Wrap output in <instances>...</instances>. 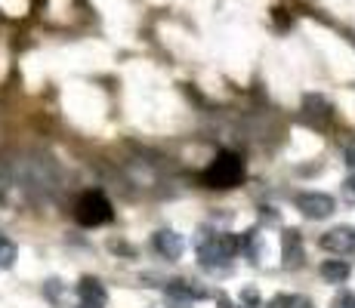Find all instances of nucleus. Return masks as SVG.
Returning <instances> with one entry per match:
<instances>
[{
	"mask_svg": "<svg viewBox=\"0 0 355 308\" xmlns=\"http://www.w3.org/2000/svg\"><path fill=\"white\" fill-rule=\"evenodd\" d=\"M343 197H346V201H352V203H355V176H349V179L343 182Z\"/></svg>",
	"mask_w": 355,
	"mask_h": 308,
	"instance_id": "obj_14",
	"label": "nucleus"
},
{
	"mask_svg": "<svg viewBox=\"0 0 355 308\" xmlns=\"http://www.w3.org/2000/svg\"><path fill=\"white\" fill-rule=\"evenodd\" d=\"M12 262H16V244L0 237V269H10Z\"/></svg>",
	"mask_w": 355,
	"mask_h": 308,
	"instance_id": "obj_11",
	"label": "nucleus"
},
{
	"mask_svg": "<svg viewBox=\"0 0 355 308\" xmlns=\"http://www.w3.org/2000/svg\"><path fill=\"white\" fill-rule=\"evenodd\" d=\"M167 293H170V296H189V299H201V296H204L201 287H189L186 280H170V284H167Z\"/></svg>",
	"mask_w": 355,
	"mask_h": 308,
	"instance_id": "obj_10",
	"label": "nucleus"
},
{
	"mask_svg": "<svg viewBox=\"0 0 355 308\" xmlns=\"http://www.w3.org/2000/svg\"><path fill=\"white\" fill-rule=\"evenodd\" d=\"M216 305H220V308H232V302H229L226 296H220V299H216Z\"/></svg>",
	"mask_w": 355,
	"mask_h": 308,
	"instance_id": "obj_19",
	"label": "nucleus"
},
{
	"mask_svg": "<svg viewBox=\"0 0 355 308\" xmlns=\"http://www.w3.org/2000/svg\"><path fill=\"white\" fill-rule=\"evenodd\" d=\"M288 302H291V296H275L272 302H266L263 308H288Z\"/></svg>",
	"mask_w": 355,
	"mask_h": 308,
	"instance_id": "obj_17",
	"label": "nucleus"
},
{
	"mask_svg": "<svg viewBox=\"0 0 355 308\" xmlns=\"http://www.w3.org/2000/svg\"><path fill=\"white\" fill-rule=\"evenodd\" d=\"M343 152H346V163L355 167V142H343Z\"/></svg>",
	"mask_w": 355,
	"mask_h": 308,
	"instance_id": "obj_16",
	"label": "nucleus"
},
{
	"mask_svg": "<svg viewBox=\"0 0 355 308\" xmlns=\"http://www.w3.org/2000/svg\"><path fill=\"white\" fill-rule=\"evenodd\" d=\"M303 118L309 123H324L327 118H331V102L322 99V96H306L303 99Z\"/></svg>",
	"mask_w": 355,
	"mask_h": 308,
	"instance_id": "obj_8",
	"label": "nucleus"
},
{
	"mask_svg": "<svg viewBox=\"0 0 355 308\" xmlns=\"http://www.w3.org/2000/svg\"><path fill=\"white\" fill-rule=\"evenodd\" d=\"M288 308H315V305H312V299H306V296H291Z\"/></svg>",
	"mask_w": 355,
	"mask_h": 308,
	"instance_id": "obj_15",
	"label": "nucleus"
},
{
	"mask_svg": "<svg viewBox=\"0 0 355 308\" xmlns=\"http://www.w3.org/2000/svg\"><path fill=\"white\" fill-rule=\"evenodd\" d=\"M167 308H192V299L189 296H170L167 293Z\"/></svg>",
	"mask_w": 355,
	"mask_h": 308,
	"instance_id": "obj_12",
	"label": "nucleus"
},
{
	"mask_svg": "<svg viewBox=\"0 0 355 308\" xmlns=\"http://www.w3.org/2000/svg\"><path fill=\"white\" fill-rule=\"evenodd\" d=\"M10 191V179H6V173H3V167H0V197Z\"/></svg>",
	"mask_w": 355,
	"mask_h": 308,
	"instance_id": "obj_18",
	"label": "nucleus"
},
{
	"mask_svg": "<svg viewBox=\"0 0 355 308\" xmlns=\"http://www.w3.org/2000/svg\"><path fill=\"white\" fill-rule=\"evenodd\" d=\"M322 278L327 284H343L349 278V265L343 259H327V262H322Z\"/></svg>",
	"mask_w": 355,
	"mask_h": 308,
	"instance_id": "obj_9",
	"label": "nucleus"
},
{
	"mask_svg": "<svg viewBox=\"0 0 355 308\" xmlns=\"http://www.w3.org/2000/svg\"><path fill=\"white\" fill-rule=\"evenodd\" d=\"M201 179L207 188H235V185L244 179V161L232 152H223V154L214 157V163H210L207 170H204Z\"/></svg>",
	"mask_w": 355,
	"mask_h": 308,
	"instance_id": "obj_1",
	"label": "nucleus"
},
{
	"mask_svg": "<svg viewBox=\"0 0 355 308\" xmlns=\"http://www.w3.org/2000/svg\"><path fill=\"white\" fill-rule=\"evenodd\" d=\"M155 246H158L161 256L180 259L182 250H186V241H182V235H176V231H158V235H155Z\"/></svg>",
	"mask_w": 355,
	"mask_h": 308,
	"instance_id": "obj_7",
	"label": "nucleus"
},
{
	"mask_svg": "<svg viewBox=\"0 0 355 308\" xmlns=\"http://www.w3.org/2000/svg\"><path fill=\"white\" fill-rule=\"evenodd\" d=\"M297 210L306 219H327L334 213V197L322 194V191H312V194H300L297 197Z\"/></svg>",
	"mask_w": 355,
	"mask_h": 308,
	"instance_id": "obj_3",
	"label": "nucleus"
},
{
	"mask_svg": "<svg viewBox=\"0 0 355 308\" xmlns=\"http://www.w3.org/2000/svg\"><path fill=\"white\" fill-rule=\"evenodd\" d=\"M322 246L327 253H349L355 250V228H331L327 235L322 237Z\"/></svg>",
	"mask_w": 355,
	"mask_h": 308,
	"instance_id": "obj_5",
	"label": "nucleus"
},
{
	"mask_svg": "<svg viewBox=\"0 0 355 308\" xmlns=\"http://www.w3.org/2000/svg\"><path fill=\"white\" fill-rule=\"evenodd\" d=\"M78 296H80V302L96 305V308H102V305L108 302L105 287H102L96 278H84V280H80V284H78Z\"/></svg>",
	"mask_w": 355,
	"mask_h": 308,
	"instance_id": "obj_6",
	"label": "nucleus"
},
{
	"mask_svg": "<svg viewBox=\"0 0 355 308\" xmlns=\"http://www.w3.org/2000/svg\"><path fill=\"white\" fill-rule=\"evenodd\" d=\"M80 308H96V305H87V302H80Z\"/></svg>",
	"mask_w": 355,
	"mask_h": 308,
	"instance_id": "obj_20",
	"label": "nucleus"
},
{
	"mask_svg": "<svg viewBox=\"0 0 355 308\" xmlns=\"http://www.w3.org/2000/svg\"><path fill=\"white\" fill-rule=\"evenodd\" d=\"M282 256H284V269L303 265V237H300L297 228H288L282 235Z\"/></svg>",
	"mask_w": 355,
	"mask_h": 308,
	"instance_id": "obj_4",
	"label": "nucleus"
},
{
	"mask_svg": "<svg viewBox=\"0 0 355 308\" xmlns=\"http://www.w3.org/2000/svg\"><path fill=\"white\" fill-rule=\"evenodd\" d=\"M334 308H355V296L352 293H340V296L334 299Z\"/></svg>",
	"mask_w": 355,
	"mask_h": 308,
	"instance_id": "obj_13",
	"label": "nucleus"
},
{
	"mask_svg": "<svg viewBox=\"0 0 355 308\" xmlns=\"http://www.w3.org/2000/svg\"><path fill=\"white\" fill-rule=\"evenodd\" d=\"M74 219H78L80 225H87V228L105 225V222H112V203H108L105 194H99V191H87V194H80L78 203H74Z\"/></svg>",
	"mask_w": 355,
	"mask_h": 308,
	"instance_id": "obj_2",
	"label": "nucleus"
}]
</instances>
